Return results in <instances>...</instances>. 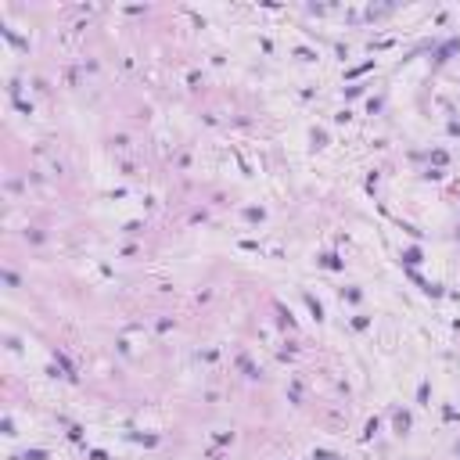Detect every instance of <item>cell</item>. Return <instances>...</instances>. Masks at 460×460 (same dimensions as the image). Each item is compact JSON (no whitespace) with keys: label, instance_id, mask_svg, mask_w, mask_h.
<instances>
[{"label":"cell","instance_id":"obj_1","mask_svg":"<svg viewBox=\"0 0 460 460\" xmlns=\"http://www.w3.org/2000/svg\"><path fill=\"white\" fill-rule=\"evenodd\" d=\"M453 51H460V40H449L446 47H439V54H435V65H442V61H446Z\"/></svg>","mask_w":460,"mask_h":460},{"label":"cell","instance_id":"obj_2","mask_svg":"<svg viewBox=\"0 0 460 460\" xmlns=\"http://www.w3.org/2000/svg\"><path fill=\"white\" fill-rule=\"evenodd\" d=\"M395 431H399V435H407V431H410V413L407 410L395 413Z\"/></svg>","mask_w":460,"mask_h":460},{"label":"cell","instance_id":"obj_3","mask_svg":"<svg viewBox=\"0 0 460 460\" xmlns=\"http://www.w3.org/2000/svg\"><path fill=\"white\" fill-rule=\"evenodd\" d=\"M320 266H327V270H342V259H338V255H320Z\"/></svg>","mask_w":460,"mask_h":460},{"label":"cell","instance_id":"obj_4","mask_svg":"<svg viewBox=\"0 0 460 460\" xmlns=\"http://www.w3.org/2000/svg\"><path fill=\"white\" fill-rule=\"evenodd\" d=\"M403 263L417 266V263H421V248H407V252H403Z\"/></svg>","mask_w":460,"mask_h":460}]
</instances>
